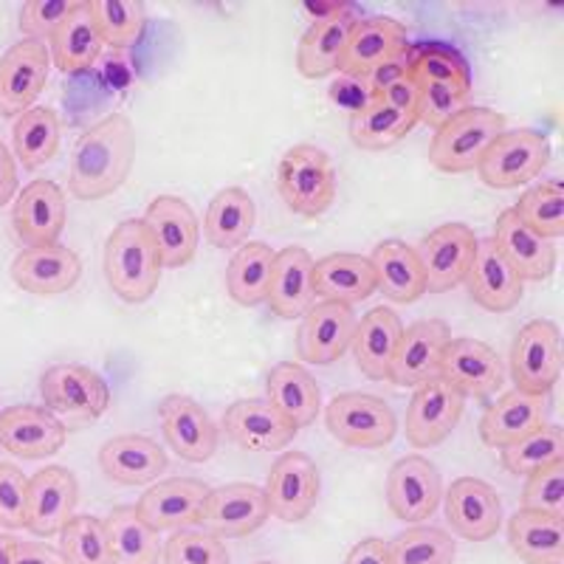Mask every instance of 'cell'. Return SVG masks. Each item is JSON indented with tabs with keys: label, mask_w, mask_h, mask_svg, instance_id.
<instances>
[{
	"label": "cell",
	"mask_w": 564,
	"mask_h": 564,
	"mask_svg": "<svg viewBox=\"0 0 564 564\" xmlns=\"http://www.w3.org/2000/svg\"><path fill=\"white\" fill-rule=\"evenodd\" d=\"M437 379L455 387L463 398H486L506 384V361L491 345L471 336H452L443 347Z\"/></svg>",
	"instance_id": "9"
},
{
	"label": "cell",
	"mask_w": 564,
	"mask_h": 564,
	"mask_svg": "<svg viewBox=\"0 0 564 564\" xmlns=\"http://www.w3.org/2000/svg\"><path fill=\"white\" fill-rule=\"evenodd\" d=\"M502 130H506V116L500 110L468 105L432 135V167L446 175L471 173Z\"/></svg>",
	"instance_id": "3"
},
{
	"label": "cell",
	"mask_w": 564,
	"mask_h": 564,
	"mask_svg": "<svg viewBox=\"0 0 564 564\" xmlns=\"http://www.w3.org/2000/svg\"><path fill=\"white\" fill-rule=\"evenodd\" d=\"M406 52H410V40H406L404 23H398L395 18H384V14L356 18L339 74L367 79L381 65L404 59Z\"/></svg>",
	"instance_id": "16"
},
{
	"label": "cell",
	"mask_w": 564,
	"mask_h": 564,
	"mask_svg": "<svg viewBox=\"0 0 564 564\" xmlns=\"http://www.w3.org/2000/svg\"><path fill=\"white\" fill-rule=\"evenodd\" d=\"M376 291H379V282H376L370 257L339 251V254H327L314 263L316 300L339 302V305L352 308L356 302H365Z\"/></svg>",
	"instance_id": "34"
},
{
	"label": "cell",
	"mask_w": 564,
	"mask_h": 564,
	"mask_svg": "<svg viewBox=\"0 0 564 564\" xmlns=\"http://www.w3.org/2000/svg\"><path fill=\"white\" fill-rule=\"evenodd\" d=\"M14 564H65V558L57 547L43 545V542H18Z\"/></svg>",
	"instance_id": "56"
},
{
	"label": "cell",
	"mask_w": 564,
	"mask_h": 564,
	"mask_svg": "<svg viewBox=\"0 0 564 564\" xmlns=\"http://www.w3.org/2000/svg\"><path fill=\"white\" fill-rule=\"evenodd\" d=\"M68 441V430L45 406L20 404L0 412V446L23 460H45Z\"/></svg>",
	"instance_id": "20"
},
{
	"label": "cell",
	"mask_w": 564,
	"mask_h": 564,
	"mask_svg": "<svg viewBox=\"0 0 564 564\" xmlns=\"http://www.w3.org/2000/svg\"><path fill=\"white\" fill-rule=\"evenodd\" d=\"M88 12L110 48H130L148 26V9L139 0H88Z\"/></svg>",
	"instance_id": "48"
},
{
	"label": "cell",
	"mask_w": 564,
	"mask_h": 564,
	"mask_svg": "<svg viewBox=\"0 0 564 564\" xmlns=\"http://www.w3.org/2000/svg\"><path fill=\"white\" fill-rule=\"evenodd\" d=\"M141 220L148 224L150 235L159 246L164 269H181V265L193 263L200 243V224L186 200L175 198V195H159L150 200Z\"/></svg>",
	"instance_id": "23"
},
{
	"label": "cell",
	"mask_w": 564,
	"mask_h": 564,
	"mask_svg": "<svg viewBox=\"0 0 564 564\" xmlns=\"http://www.w3.org/2000/svg\"><path fill=\"white\" fill-rule=\"evenodd\" d=\"M170 449L184 463H206L218 452L220 430L209 412L189 395H167L159 406Z\"/></svg>",
	"instance_id": "25"
},
{
	"label": "cell",
	"mask_w": 564,
	"mask_h": 564,
	"mask_svg": "<svg viewBox=\"0 0 564 564\" xmlns=\"http://www.w3.org/2000/svg\"><path fill=\"white\" fill-rule=\"evenodd\" d=\"M500 463L508 475L513 477H528L539 471V468L564 463V430L558 423L539 426L536 432L500 449Z\"/></svg>",
	"instance_id": "45"
},
{
	"label": "cell",
	"mask_w": 564,
	"mask_h": 564,
	"mask_svg": "<svg viewBox=\"0 0 564 564\" xmlns=\"http://www.w3.org/2000/svg\"><path fill=\"white\" fill-rule=\"evenodd\" d=\"M263 491L265 500H269L271 517L282 522L308 520L311 511L319 502V468L302 452H285L271 466L269 482H265Z\"/></svg>",
	"instance_id": "14"
},
{
	"label": "cell",
	"mask_w": 564,
	"mask_h": 564,
	"mask_svg": "<svg viewBox=\"0 0 564 564\" xmlns=\"http://www.w3.org/2000/svg\"><path fill=\"white\" fill-rule=\"evenodd\" d=\"M276 251L260 240H246L226 269V291L238 305L254 308L265 302L271 271H274Z\"/></svg>",
	"instance_id": "42"
},
{
	"label": "cell",
	"mask_w": 564,
	"mask_h": 564,
	"mask_svg": "<svg viewBox=\"0 0 564 564\" xmlns=\"http://www.w3.org/2000/svg\"><path fill=\"white\" fill-rule=\"evenodd\" d=\"M449 325L441 319H421L415 325L404 327L401 341H398L395 359H392L390 384L412 387L415 390L423 381L437 379L443 347L449 345Z\"/></svg>",
	"instance_id": "27"
},
{
	"label": "cell",
	"mask_w": 564,
	"mask_h": 564,
	"mask_svg": "<svg viewBox=\"0 0 564 564\" xmlns=\"http://www.w3.org/2000/svg\"><path fill=\"white\" fill-rule=\"evenodd\" d=\"M18 193V164L9 148L0 141V206L9 204Z\"/></svg>",
	"instance_id": "60"
},
{
	"label": "cell",
	"mask_w": 564,
	"mask_h": 564,
	"mask_svg": "<svg viewBox=\"0 0 564 564\" xmlns=\"http://www.w3.org/2000/svg\"><path fill=\"white\" fill-rule=\"evenodd\" d=\"M390 564H452L457 556L455 539L441 528L412 525L387 542Z\"/></svg>",
	"instance_id": "49"
},
{
	"label": "cell",
	"mask_w": 564,
	"mask_h": 564,
	"mask_svg": "<svg viewBox=\"0 0 564 564\" xmlns=\"http://www.w3.org/2000/svg\"><path fill=\"white\" fill-rule=\"evenodd\" d=\"M257 564H274V562H257Z\"/></svg>",
	"instance_id": "63"
},
{
	"label": "cell",
	"mask_w": 564,
	"mask_h": 564,
	"mask_svg": "<svg viewBox=\"0 0 564 564\" xmlns=\"http://www.w3.org/2000/svg\"><path fill=\"white\" fill-rule=\"evenodd\" d=\"M370 263L372 271H376L379 291L390 302L410 305V302H417L426 294V276H423L415 246L395 238L381 240V243L372 249Z\"/></svg>",
	"instance_id": "36"
},
{
	"label": "cell",
	"mask_w": 564,
	"mask_h": 564,
	"mask_svg": "<svg viewBox=\"0 0 564 564\" xmlns=\"http://www.w3.org/2000/svg\"><path fill=\"white\" fill-rule=\"evenodd\" d=\"M466 398L443 379H430L415 387L406 406L404 435L412 449L441 446L463 417Z\"/></svg>",
	"instance_id": "10"
},
{
	"label": "cell",
	"mask_w": 564,
	"mask_h": 564,
	"mask_svg": "<svg viewBox=\"0 0 564 564\" xmlns=\"http://www.w3.org/2000/svg\"><path fill=\"white\" fill-rule=\"evenodd\" d=\"M276 184L294 215L319 218L336 200L334 161L316 144H296L280 159Z\"/></svg>",
	"instance_id": "4"
},
{
	"label": "cell",
	"mask_w": 564,
	"mask_h": 564,
	"mask_svg": "<svg viewBox=\"0 0 564 564\" xmlns=\"http://www.w3.org/2000/svg\"><path fill=\"white\" fill-rule=\"evenodd\" d=\"M63 124L52 108H32L14 119L12 141L14 159L23 164V170H37L57 155Z\"/></svg>",
	"instance_id": "43"
},
{
	"label": "cell",
	"mask_w": 564,
	"mask_h": 564,
	"mask_svg": "<svg viewBox=\"0 0 564 564\" xmlns=\"http://www.w3.org/2000/svg\"><path fill=\"white\" fill-rule=\"evenodd\" d=\"M167 466V452L144 435H116L99 449L102 475L119 486H150Z\"/></svg>",
	"instance_id": "30"
},
{
	"label": "cell",
	"mask_w": 564,
	"mask_h": 564,
	"mask_svg": "<svg viewBox=\"0 0 564 564\" xmlns=\"http://www.w3.org/2000/svg\"><path fill=\"white\" fill-rule=\"evenodd\" d=\"M356 314L339 302L316 300L302 314L300 334H296V350L302 361L311 365H334L350 350L352 334H356Z\"/></svg>",
	"instance_id": "22"
},
{
	"label": "cell",
	"mask_w": 564,
	"mask_h": 564,
	"mask_svg": "<svg viewBox=\"0 0 564 564\" xmlns=\"http://www.w3.org/2000/svg\"><path fill=\"white\" fill-rule=\"evenodd\" d=\"M426 276V294H446L466 282L477 251V235L466 224H443L415 246Z\"/></svg>",
	"instance_id": "11"
},
{
	"label": "cell",
	"mask_w": 564,
	"mask_h": 564,
	"mask_svg": "<svg viewBox=\"0 0 564 564\" xmlns=\"http://www.w3.org/2000/svg\"><path fill=\"white\" fill-rule=\"evenodd\" d=\"M547 423L545 395L522 390L502 392L480 417V437L488 449H506L520 437L531 435Z\"/></svg>",
	"instance_id": "29"
},
{
	"label": "cell",
	"mask_w": 564,
	"mask_h": 564,
	"mask_svg": "<svg viewBox=\"0 0 564 564\" xmlns=\"http://www.w3.org/2000/svg\"><path fill=\"white\" fill-rule=\"evenodd\" d=\"M379 99H381V102L392 105V108H398V110L415 113V108H417V83L412 77L398 79V83L390 85V88H387Z\"/></svg>",
	"instance_id": "58"
},
{
	"label": "cell",
	"mask_w": 564,
	"mask_h": 564,
	"mask_svg": "<svg viewBox=\"0 0 564 564\" xmlns=\"http://www.w3.org/2000/svg\"><path fill=\"white\" fill-rule=\"evenodd\" d=\"M463 108H468V94H463V90L441 83H417L415 116L417 122H423L426 128H443Z\"/></svg>",
	"instance_id": "53"
},
{
	"label": "cell",
	"mask_w": 564,
	"mask_h": 564,
	"mask_svg": "<svg viewBox=\"0 0 564 564\" xmlns=\"http://www.w3.org/2000/svg\"><path fill=\"white\" fill-rule=\"evenodd\" d=\"M466 285L471 300L480 308L491 311V314H508L522 302L525 294V282L520 274L511 269L502 251L494 246V240H477L475 260L466 274Z\"/></svg>",
	"instance_id": "28"
},
{
	"label": "cell",
	"mask_w": 564,
	"mask_h": 564,
	"mask_svg": "<svg viewBox=\"0 0 564 564\" xmlns=\"http://www.w3.org/2000/svg\"><path fill=\"white\" fill-rule=\"evenodd\" d=\"M65 224H68V204L54 181L37 178L20 189L12 209V226L26 249L59 243Z\"/></svg>",
	"instance_id": "21"
},
{
	"label": "cell",
	"mask_w": 564,
	"mask_h": 564,
	"mask_svg": "<svg viewBox=\"0 0 564 564\" xmlns=\"http://www.w3.org/2000/svg\"><path fill=\"white\" fill-rule=\"evenodd\" d=\"M79 502V482L63 466H45L29 477L26 531L40 539L59 536Z\"/></svg>",
	"instance_id": "19"
},
{
	"label": "cell",
	"mask_w": 564,
	"mask_h": 564,
	"mask_svg": "<svg viewBox=\"0 0 564 564\" xmlns=\"http://www.w3.org/2000/svg\"><path fill=\"white\" fill-rule=\"evenodd\" d=\"M83 276V260L63 243L23 249L12 263V280L18 289L34 296H57L70 291Z\"/></svg>",
	"instance_id": "26"
},
{
	"label": "cell",
	"mask_w": 564,
	"mask_h": 564,
	"mask_svg": "<svg viewBox=\"0 0 564 564\" xmlns=\"http://www.w3.org/2000/svg\"><path fill=\"white\" fill-rule=\"evenodd\" d=\"M77 0H29L26 7L20 9V32L26 40H40V43H52L63 20L68 18Z\"/></svg>",
	"instance_id": "54"
},
{
	"label": "cell",
	"mask_w": 564,
	"mask_h": 564,
	"mask_svg": "<svg viewBox=\"0 0 564 564\" xmlns=\"http://www.w3.org/2000/svg\"><path fill=\"white\" fill-rule=\"evenodd\" d=\"M551 161V141L533 128L502 130L477 164V175L491 189H520Z\"/></svg>",
	"instance_id": "5"
},
{
	"label": "cell",
	"mask_w": 564,
	"mask_h": 564,
	"mask_svg": "<svg viewBox=\"0 0 564 564\" xmlns=\"http://www.w3.org/2000/svg\"><path fill=\"white\" fill-rule=\"evenodd\" d=\"M508 545L525 564H564V517L520 508L508 520Z\"/></svg>",
	"instance_id": "37"
},
{
	"label": "cell",
	"mask_w": 564,
	"mask_h": 564,
	"mask_svg": "<svg viewBox=\"0 0 564 564\" xmlns=\"http://www.w3.org/2000/svg\"><path fill=\"white\" fill-rule=\"evenodd\" d=\"M327 432L350 449H384L398 432V417L384 398L341 392L325 406Z\"/></svg>",
	"instance_id": "6"
},
{
	"label": "cell",
	"mask_w": 564,
	"mask_h": 564,
	"mask_svg": "<svg viewBox=\"0 0 564 564\" xmlns=\"http://www.w3.org/2000/svg\"><path fill=\"white\" fill-rule=\"evenodd\" d=\"M491 240L511 263V269L520 274L522 282L547 280L556 269V249H553L551 240L539 238L536 231L528 229L513 209H506L497 218Z\"/></svg>",
	"instance_id": "32"
},
{
	"label": "cell",
	"mask_w": 564,
	"mask_h": 564,
	"mask_svg": "<svg viewBox=\"0 0 564 564\" xmlns=\"http://www.w3.org/2000/svg\"><path fill=\"white\" fill-rule=\"evenodd\" d=\"M406 68L415 83H441L471 94V68L466 59L443 43H423L406 52Z\"/></svg>",
	"instance_id": "46"
},
{
	"label": "cell",
	"mask_w": 564,
	"mask_h": 564,
	"mask_svg": "<svg viewBox=\"0 0 564 564\" xmlns=\"http://www.w3.org/2000/svg\"><path fill=\"white\" fill-rule=\"evenodd\" d=\"M113 564H159L164 545L135 506H119L102 520Z\"/></svg>",
	"instance_id": "38"
},
{
	"label": "cell",
	"mask_w": 564,
	"mask_h": 564,
	"mask_svg": "<svg viewBox=\"0 0 564 564\" xmlns=\"http://www.w3.org/2000/svg\"><path fill=\"white\" fill-rule=\"evenodd\" d=\"M257 209L254 200L240 186L220 189L206 206L204 238L215 249H240L254 229Z\"/></svg>",
	"instance_id": "40"
},
{
	"label": "cell",
	"mask_w": 564,
	"mask_h": 564,
	"mask_svg": "<svg viewBox=\"0 0 564 564\" xmlns=\"http://www.w3.org/2000/svg\"><path fill=\"white\" fill-rule=\"evenodd\" d=\"M417 124L415 113L398 110L392 105L372 99L367 108L350 116V141L359 150H387L412 133Z\"/></svg>",
	"instance_id": "44"
},
{
	"label": "cell",
	"mask_w": 564,
	"mask_h": 564,
	"mask_svg": "<svg viewBox=\"0 0 564 564\" xmlns=\"http://www.w3.org/2000/svg\"><path fill=\"white\" fill-rule=\"evenodd\" d=\"M404 77H410V68H406V57L395 59V63H387V65H381V68L372 70L370 77H367V85H370L372 99H379L381 94L390 88V85H395L398 79H404Z\"/></svg>",
	"instance_id": "57"
},
{
	"label": "cell",
	"mask_w": 564,
	"mask_h": 564,
	"mask_svg": "<svg viewBox=\"0 0 564 564\" xmlns=\"http://www.w3.org/2000/svg\"><path fill=\"white\" fill-rule=\"evenodd\" d=\"M29 477L14 463H0V528H26Z\"/></svg>",
	"instance_id": "55"
},
{
	"label": "cell",
	"mask_w": 564,
	"mask_h": 564,
	"mask_svg": "<svg viewBox=\"0 0 564 564\" xmlns=\"http://www.w3.org/2000/svg\"><path fill=\"white\" fill-rule=\"evenodd\" d=\"M404 334V325L398 319L392 308L367 311L359 322H356V334H352V356L356 365L365 372L370 381H390L392 359H395L398 341Z\"/></svg>",
	"instance_id": "33"
},
{
	"label": "cell",
	"mask_w": 564,
	"mask_h": 564,
	"mask_svg": "<svg viewBox=\"0 0 564 564\" xmlns=\"http://www.w3.org/2000/svg\"><path fill=\"white\" fill-rule=\"evenodd\" d=\"M164 562L167 564H231L229 547L224 539L209 531H173V536L164 542Z\"/></svg>",
	"instance_id": "51"
},
{
	"label": "cell",
	"mask_w": 564,
	"mask_h": 564,
	"mask_svg": "<svg viewBox=\"0 0 564 564\" xmlns=\"http://www.w3.org/2000/svg\"><path fill=\"white\" fill-rule=\"evenodd\" d=\"M352 20L356 18L347 14L339 20H327V23H311L308 32L302 34L300 48H296V68H300L302 77L322 79L341 70Z\"/></svg>",
	"instance_id": "41"
},
{
	"label": "cell",
	"mask_w": 564,
	"mask_h": 564,
	"mask_svg": "<svg viewBox=\"0 0 564 564\" xmlns=\"http://www.w3.org/2000/svg\"><path fill=\"white\" fill-rule=\"evenodd\" d=\"M443 500L441 471L423 455H406L387 475V506L395 520L406 525H423L432 520Z\"/></svg>",
	"instance_id": "12"
},
{
	"label": "cell",
	"mask_w": 564,
	"mask_h": 564,
	"mask_svg": "<svg viewBox=\"0 0 564 564\" xmlns=\"http://www.w3.org/2000/svg\"><path fill=\"white\" fill-rule=\"evenodd\" d=\"M59 553L65 564H113L108 551V536L99 517H70L59 531Z\"/></svg>",
	"instance_id": "50"
},
{
	"label": "cell",
	"mask_w": 564,
	"mask_h": 564,
	"mask_svg": "<svg viewBox=\"0 0 564 564\" xmlns=\"http://www.w3.org/2000/svg\"><path fill=\"white\" fill-rule=\"evenodd\" d=\"M135 159V130L124 113L105 116L79 135L70 155L68 189L77 200H102L128 181Z\"/></svg>",
	"instance_id": "1"
},
{
	"label": "cell",
	"mask_w": 564,
	"mask_h": 564,
	"mask_svg": "<svg viewBox=\"0 0 564 564\" xmlns=\"http://www.w3.org/2000/svg\"><path fill=\"white\" fill-rule=\"evenodd\" d=\"M517 218L528 226L531 231H536L539 238L545 240H558L564 235V186L558 178L542 181V184H533L531 189L520 195L517 206Z\"/></svg>",
	"instance_id": "47"
},
{
	"label": "cell",
	"mask_w": 564,
	"mask_h": 564,
	"mask_svg": "<svg viewBox=\"0 0 564 564\" xmlns=\"http://www.w3.org/2000/svg\"><path fill=\"white\" fill-rule=\"evenodd\" d=\"M513 390L547 395L562 376V336L551 319H533L520 327L511 345Z\"/></svg>",
	"instance_id": "8"
},
{
	"label": "cell",
	"mask_w": 564,
	"mask_h": 564,
	"mask_svg": "<svg viewBox=\"0 0 564 564\" xmlns=\"http://www.w3.org/2000/svg\"><path fill=\"white\" fill-rule=\"evenodd\" d=\"M52 70V52L40 40H20L0 57V116L32 110Z\"/></svg>",
	"instance_id": "15"
},
{
	"label": "cell",
	"mask_w": 564,
	"mask_h": 564,
	"mask_svg": "<svg viewBox=\"0 0 564 564\" xmlns=\"http://www.w3.org/2000/svg\"><path fill=\"white\" fill-rule=\"evenodd\" d=\"M45 410L57 417L88 423L97 421L110 406V387L97 370L85 365H54L40 376Z\"/></svg>",
	"instance_id": "7"
},
{
	"label": "cell",
	"mask_w": 564,
	"mask_h": 564,
	"mask_svg": "<svg viewBox=\"0 0 564 564\" xmlns=\"http://www.w3.org/2000/svg\"><path fill=\"white\" fill-rule=\"evenodd\" d=\"M302 12L308 14L311 23H327V20H339L352 14L350 3H305Z\"/></svg>",
	"instance_id": "61"
},
{
	"label": "cell",
	"mask_w": 564,
	"mask_h": 564,
	"mask_svg": "<svg viewBox=\"0 0 564 564\" xmlns=\"http://www.w3.org/2000/svg\"><path fill=\"white\" fill-rule=\"evenodd\" d=\"M271 520L265 491L254 482H229L212 488L200 525L218 539H243Z\"/></svg>",
	"instance_id": "18"
},
{
	"label": "cell",
	"mask_w": 564,
	"mask_h": 564,
	"mask_svg": "<svg viewBox=\"0 0 564 564\" xmlns=\"http://www.w3.org/2000/svg\"><path fill=\"white\" fill-rule=\"evenodd\" d=\"M446 522L466 542H488L502 528V500L486 480L457 477L443 494Z\"/></svg>",
	"instance_id": "17"
},
{
	"label": "cell",
	"mask_w": 564,
	"mask_h": 564,
	"mask_svg": "<svg viewBox=\"0 0 564 564\" xmlns=\"http://www.w3.org/2000/svg\"><path fill=\"white\" fill-rule=\"evenodd\" d=\"M265 401L296 430H305L319 417L322 390L308 370L296 361L271 367L265 379Z\"/></svg>",
	"instance_id": "35"
},
{
	"label": "cell",
	"mask_w": 564,
	"mask_h": 564,
	"mask_svg": "<svg viewBox=\"0 0 564 564\" xmlns=\"http://www.w3.org/2000/svg\"><path fill=\"white\" fill-rule=\"evenodd\" d=\"M522 508L551 517H564V463H553L525 477Z\"/></svg>",
	"instance_id": "52"
},
{
	"label": "cell",
	"mask_w": 564,
	"mask_h": 564,
	"mask_svg": "<svg viewBox=\"0 0 564 564\" xmlns=\"http://www.w3.org/2000/svg\"><path fill=\"white\" fill-rule=\"evenodd\" d=\"M105 43L88 12V0H77L63 26L52 37V59L63 74H83L97 63Z\"/></svg>",
	"instance_id": "39"
},
{
	"label": "cell",
	"mask_w": 564,
	"mask_h": 564,
	"mask_svg": "<svg viewBox=\"0 0 564 564\" xmlns=\"http://www.w3.org/2000/svg\"><path fill=\"white\" fill-rule=\"evenodd\" d=\"M220 430L246 452H282L300 432L265 398H240L226 406Z\"/></svg>",
	"instance_id": "24"
},
{
	"label": "cell",
	"mask_w": 564,
	"mask_h": 564,
	"mask_svg": "<svg viewBox=\"0 0 564 564\" xmlns=\"http://www.w3.org/2000/svg\"><path fill=\"white\" fill-rule=\"evenodd\" d=\"M212 488L195 477H170L159 480L141 494L135 511L155 533L184 531L204 522V508Z\"/></svg>",
	"instance_id": "13"
},
{
	"label": "cell",
	"mask_w": 564,
	"mask_h": 564,
	"mask_svg": "<svg viewBox=\"0 0 564 564\" xmlns=\"http://www.w3.org/2000/svg\"><path fill=\"white\" fill-rule=\"evenodd\" d=\"M265 302L280 319H296L314 305V257L308 251L300 246L276 251Z\"/></svg>",
	"instance_id": "31"
},
{
	"label": "cell",
	"mask_w": 564,
	"mask_h": 564,
	"mask_svg": "<svg viewBox=\"0 0 564 564\" xmlns=\"http://www.w3.org/2000/svg\"><path fill=\"white\" fill-rule=\"evenodd\" d=\"M345 564H390V553H387L384 539H361L359 545L347 553Z\"/></svg>",
	"instance_id": "59"
},
{
	"label": "cell",
	"mask_w": 564,
	"mask_h": 564,
	"mask_svg": "<svg viewBox=\"0 0 564 564\" xmlns=\"http://www.w3.org/2000/svg\"><path fill=\"white\" fill-rule=\"evenodd\" d=\"M14 547H18V539L0 536V564H14Z\"/></svg>",
	"instance_id": "62"
},
{
	"label": "cell",
	"mask_w": 564,
	"mask_h": 564,
	"mask_svg": "<svg viewBox=\"0 0 564 564\" xmlns=\"http://www.w3.org/2000/svg\"><path fill=\"white\" fill-rule=\"evenodd\" d=\"M159 246L144 220H122L105 243V280L124 302H148L161 282Z\"/></svg>",
	"instance_id": "2"
}]
</instances>
